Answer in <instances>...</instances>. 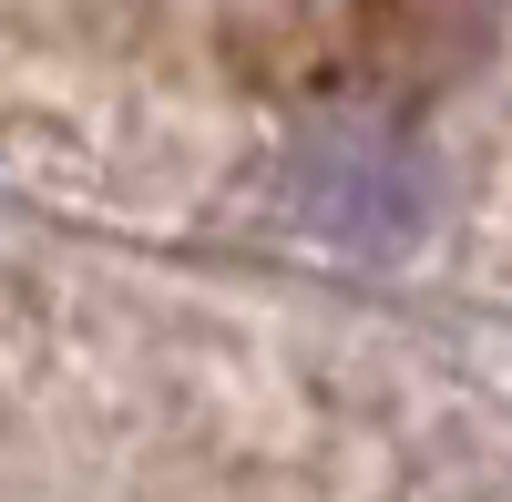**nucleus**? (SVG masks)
I'll return each instance as SVG.
<instances>
[{
  "mask_svg": "<svg viewBox=\"0 0 512 502\" xmlns=\"http://www.w3.org/2000/svg\"><path fill=\"white\" fill-rule=\"evenodd\" d=\"M0 502H512L451 410L256 298L0 257Z\"/></svg>",
  "mask_w": 512,
  "mask_h": 502,
  "instance_id": "1",
  "label": "nucleus"
}]
</instances>
